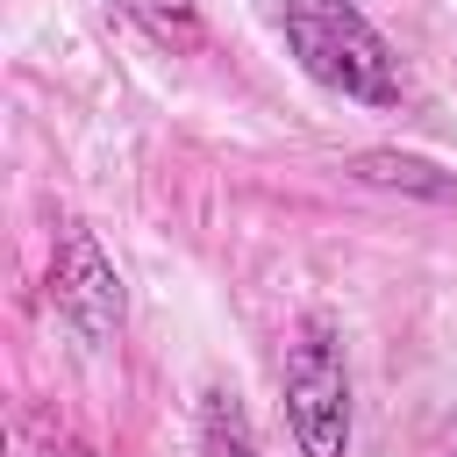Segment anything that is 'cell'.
I'll return each mask as SVG.
<instances>
[{"mask_svg": "<svg viewBox=\"0 0 457 457\" xmlns=\"http://www.w3.org/2000/svg\"><path fill=\"white\" fill-rule=\"evenodd\" d=\"M278 36L314 86H328L357 107H400V57L364 21V7H350V0H278Z\"/></svg>", "mask_w": 457, "mask_h": 457, "instance_id": "cell-1", "label": "cell"}, {"mask_svg": "<svg viewBox=\"0 0 457 457\" xmlns=\"http://www.w3.org/2000/svg\"><path fill=\"white\" fill-rule=\"evenodd\" d=\"M350 179H364V186H378V193L428 200V207H457V171H443V164L421 157V150H357V157H350Z\"/></svg>", "mask_w": 457, "mask_h": 457, "instance_id": "cell-4", "label": "cell"}, {"mask_svg": "<svg viewBox=\"0 0 457 457\" xmlns=\"http://www.w3.org/2000/svg\"><path fill=\"white\" fill-rule=\"evenodd\" d=\"M200 457H257V436H250V414L228 386H207L200 393Z\"/></svg>", "mask_w": 457, "mask_h": 457, "instance_id": "cell-6", "label": "cell"}, {"mask_svg": "<svg viewBox=\"0 0 457 457\" xmlns=\"http://www.w3.org/2000/svg\"><path fill=\"white\" fill-rule=\"evenodd\" d=\"M157 50H179V57H193L200 43H207V29H200V7L193 0H114Z\"/></svg>", "mask_w": 457, "mask_h": 457, "instance_id": "cell-5", "label": "cell"}, {"mask_svg": "<svg viewBox=\"0 0 457 457\" xmlns=\"http://www.w3.org/2000/svg\"><path fill=\"white\" fill-rule=\"evenodd\" d=\"M50 300H57V314L100 350V343H114L121 336V321H129V286H121V271H114V257L100 250V236L86 228V221H57V236H50Z\"/></svg>", "mask_w": 457, "mask_h": 457, "instance_id": "cell-3", "label": "cell"}, {"mask_svg": "<svg viewBox=\"0 0 457 457\" xmlns=\"http://www.w3.org/2000/svg\"><path fill=\"white\" fill-rule=\"evenodd\" d=\"M278 393H286V428L300 457H350V364L328 314H307L293 328Z\"/></svg>", "mask_w": 457, "mask_h": 457, "instance_id": "cell-2", "label": "cell"}]
</instances>
